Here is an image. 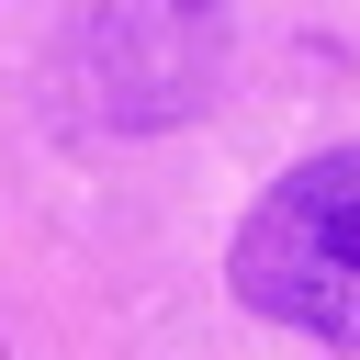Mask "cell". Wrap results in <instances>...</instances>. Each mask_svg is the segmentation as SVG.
Wrapping results in <instances>:
<instances>
[{
    "label": "cell",
    "mask_w": 360,
    "mask_h": 360,
    "mask_svg": "<svg viewBox=\"0 0 360 360\" xmlns=\"http://www.w3.org/2000/svg\"><path fill=\"white\" fill-rule=\"evenodd\" d=\"M225 281L248 315L326 338V349H360V146H315L304 169H281L248 202Z\"/></svg>",
    "instance_id": "cell-1"
},
{
    "label": "cell",
    "mask_w": 360,
    "mask_h": 360,
    "mask_svg": "<svg viewBox=\"0 0 360 360\" xmlns=\"http://www.w3.org/2000/svg\"><path fill=\"white\" fill-rule=\"evenodd\" d=\"M225 0H90L79 11V79L101 101V124L158 135L191 124L225 79Z\"/></svg>",
    "instance_id": "cell-2"
}]
</instances>
